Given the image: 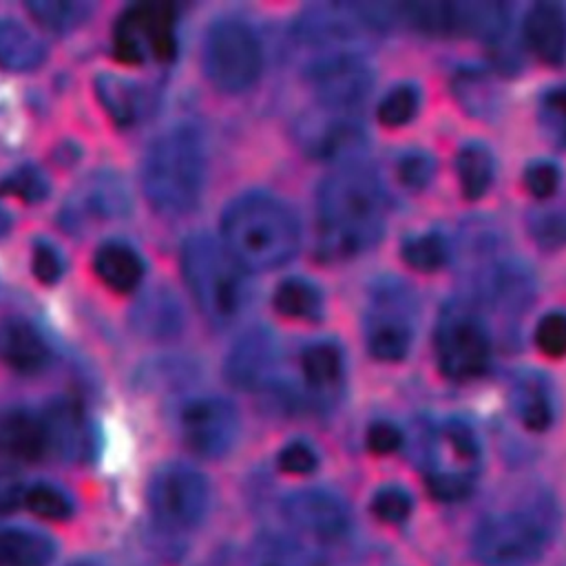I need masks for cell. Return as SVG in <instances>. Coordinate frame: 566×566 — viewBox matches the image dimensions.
<instances>
[{"label": "cell", "instance_id": "cell-1", "mask_svg": "<svg viewBox=\"0 0 566 566\" xmlns=\"http://www.w3.org/2000/svg\"><path fill=\"white\" fill-rule=\"evenodd\" d=\"M385 219V197L374 175L343 168L325 179L318 192L321 250L329 259H345L371 248Z\"/></svg>", "mask_w": 566, "mask_h": 566}, {"label": "cell", "instance_id": "cell-2", "mask_svg": "<svg viewBox=\"0 0 566 566\" xmlns=\"http://www.w3.org/2000/svg\"><path fill=\"white\" fill-rule=\"evenodd\" d=\"M226 250L243 270L268 272L287 263L301 241L294 212L276 197L243 195L221 217Z\"/></svg>", "mask_w": 566, "mask_h": 566}, {"label": "cell", "instance_id": "cell-3", "mask_svg": "<svg viewBox=\"0 0 566 566\" xmlns=\"http://www.w3.org/2000/svg\"><path fill=\"white\" fill-rule=\"evenodd\" d=\"M144 192L161 214H184L201 197L206 150L201 135L186 124L164 130L144 159Z\"/></svg>", "mask_w": 566, "mask_h": 566}, {"label": "cell", "instance_id": "cell-4", "mask_svg": "<svg viewBox=\"0 0 566 566\" xmlns=\"http://www.w3.org/2000/svg\"><path fill=\"white\" fill-rule=\"evenodd\" d=\"M181 272L199 310L212 323L226 325L243 310V268L208 234H195L184 243Z\"/></svg>", "mask_w": 566, "mask_h": 566}, {"label": "cell", "instance_id": "cell-5", "mask_svg": "<svg viewBox=\"0 0 566 566\" xmlns=\"http://www.w3.org/2000/svg\"><path fill=\"white\" fill-rule=\"evenodd\" d=\"M548 539L546 522L533 511L495 513L473 533V555L484 566H528Z\"/></svg>", "mask_w": 566, "mask_h": 566}, {"label": "cell", "instance_id": "cell-6", "mask_svg": "<svg viewBox=\"0 0 566 566\" xmlns=\"http://www.w3.org/2000/svg\"><path fill=\"white\" fill-rule=\"evenodd\" d=\"M206 73L226 93L250 88L261 73V44L241 20H219L206 33Z\"/></svg>", "mask_w": 566, "mask_h": 566}, {"label": "cell", "instance_id": "cell-7", "mask_svg": "<svg viewBox=\"0 0 566 566\" xmlns=\"http://www.w3.org/2000/svg\"><path fill=\"white\" fill-rule=\"evenodd\" d=\"M113 46L124 62L170 60L177 51L175 11L166 2H139L128 7L113 33Z\"/></svg>", "mask_w": 566, "mask_h": 566}, {"label": "cell", "instance_id": "cell-8", "mask_svg": "<svg viewBox=\"0 0 566 566\" xmlns=\"http://www.w3.org/2000/svg\"><path fill=\"white\" fill-rule=\"evenodd\" d=\"M148 500L161 526L188 531L203 520L210 502V486L192 467L166 464L153 475Z\"/></svg>", "mask_w": 566, "mask_h": 566}, {"label": "cell", "instance_id": "cell-9", "mask_svg": "<svg viewBox=\"0 0 566 566\" xmlns=\"http://www.w3.org/2000/svg\"><path fill=\"white\" fill-rule=\"evenodd\" d=\"M440 371L451 380H471L484 374L491 360V340L484 325L469 312L444 314L436 334Z\"/></svg>", "mask_w": 566, "mask_h": 566}, {"label": "cell", "instance_id": "cell-10", "mask_svg": "<svg viewBox=\"0 0 566 566\" xmlns=\"http://www.w3.org/2000/svg\"><path fill=\"white\" fill-rule=\"evenodd\" d=\"M186 447L201 458H223L239 438V413L226 398H195L181 411Z\"/></svg>", "mask_w": 566, "mask_h": 566}, {"label": "cell", "instance_id": "cell-11", "mask_svg": "<svg viewBox=\"0 0 566 566\" xmlns=\"http://www.w3.org/2000/svg\"><path fill=\"white\" fill-rule=\"evenodd\" d=\"M307 80L316 97L329 108H352L365 99L371 86V71L352 51H336L314 60Z\"/></svg>", "mask_w": 566, "mask_h": 566}, {"label": "cell", "instance_id": "cell-12", "mask_svg": "<svg viewBox=\"0 0 566 566\" xmlns=\"http://www.w3.org/2000/svg\"><path fill=\"white\" fill-rule=\"evenodd\" d=\"M281 511L290 526L321 542H336L349 528L347 506L334 493L323 489L290 493L283 500Z\"/></svg>", "mask_w": 566, "mask_h": 566}, {"label": "cell", "instance_id": "cell-13", "mask_svg": "<svg viewBox=\"0 0 566 566\" xmlns=\"http://www.w3.org/2000/svg\"><path fill=\"white\" fill-rule=\"evenodd\" d=\"M276 340L270 332L252 329L241 340L228 358V378L241 389H259L272 380L276 369Z\"/></svg>", "mask_w": 566, "mask_h": 566}, {"label": "cell", "instance_id": "cell-14", "mask_svg": "<svg viewBox=\"0 0 566 566\" xmlns=\"http://www.w3.org/2000/svg\"><path fill=\"white\" fill-rule=\"evenodd\" d=\"M531 53L544 64L566 60V7L559 2H535L522 24Z\"/></svg>", "mask_w": 566, "mask_h": 566}, {"label": "cell", "instance_id": "cell-15", "mask_svg": "<svg viewBox=\"0 0 566 566\" xmlns=\"http://www.w3.org/2000/svg\"><path fill=\"white\" fill-rule=\"evenodd\" d=\"M49 451L44 418L29 409H11L0 416V453L22 462H35Z\"/></svg>", "mask_w": 566, "mask_h": 566}, {"label": "cell", "instance_id": "cell-16", "mask_svg": "<svg viewBox=\"0 0 566 566\" xmlns=\"http://www.w3.org/2000/svg\"><path fill=\"white\" fill-rule=\"evenodd\" d=\"M0 360L20 374H33L49 360V345L40 329L24 318L0 323Z\"/></svg>", "mask_w": 566, "mask_h": 566}, {"label": "cell", "instance_id": "cell-17", "mask_svg": "<svg viewBox=\"0 0 566 566\" xmlns=\"http://www.w3.org/2000/svg\"><path fill=\"white\" fill-rule=\"evenodd\" d=\"M93 270L113 292H133L144 279V261L128 243L106 241L93 256Z\"/></svg>", "mask_w": 566, "mask_h": 566}, {"label": "cell", "instance_id": "cell-18", "mask_svg": "<svg viewBox=\"0 0 566 566\" xmlns=\"http://www.w3.org/2000/svg\"><path fill=\"white\" fill-rule=\"evenodd\" d=\"M367 345L374 358L378 360H400L407 356L411 345V325L396 307L378 310L369 321Z\"/></svg>", "mask_w": 566, "mask_h": 566}, {"label": "cell", "instance_id": "cell-19", "mask_svg": "<svg viewBox=\"0 0 566 566\" xmlns=\"http://www.w3.org/2000/svg\"><path fill=\"white\" fill-rule=\"evenodd\" d=\"M55 542L33 528H0V566H49Z\"/></svg>", "mask_w": 566, "mask_h": 566}, {"label": "cell", "instance_id": "cell-20", "mask_svg": "<svg viewBox=\"0 0 566 566\" xmlns=\"http://www.w3.org/2000/svg\"><path fill=\"white\" fill-rule=\"evenodd\" d=\"M95 93L102 106L106 108V113L111 115V119L119 126H128L137 122L144 108L142 88L122 75L99 73L95 77Z\"/></svg>", "mask_w": 566, "mask_h": 566}, {"label": "cell", "instance_id": "cell-21", "mask_svg": "<svg viewBox=\"0 0 566 566\" xmlns=\"http://www.w3.org/2000/svg\"><path fill=\"white\" fill-rule=\"evenodd\" d=\"M44 60L42 42L11 18H0V66L7 71H33Z\"/></svg>", "mask_w": 566, "mask_h": 566}, {"label": "cell", "instance_id": "cell-22", "mask_svg": "<svg viewBox=\"0 0 566 566\" xmlns=\"http://www.w3.org/2000/svg\"><path fill=\"white\" fill-rule=\"evenodd\" d=\"M515 411L526 429L544 431L553 422V400L542 376L528 374L515 385Z\"/></svg>", "mask_w": 566, "mask_h": 566}, {"label": "cell", "instance_id": "cell-23", "mask_svg": "<svg viewBox=\"0 0 566 566\" xmlns=\"http://www.w3.org/2000/svg\"><path fill=\"white\" fill-rule=\"evenodd\" d=\"M272 301L281 316L294 321H316L323 312L318 287L305 279H285L274 290Z\"/></svg>", "mask_w": 566, "mask_h": 566}, {"label": "cell", "instance_id": "cell-24", "mask_svg": "<svg viewBox=\"0 0 566 566\" xmlns=\"http://www.w3.org/2000/svg\"><path fill=\"white\" fill-rule=\"evenodd\" d=\"M455 170L460 179L462 195L467 199H480L493 179V155L486 146L473 142L467 144L455 159Z\"/></svg>", "mask_w": 566, "mask_h": 566}, {"label": "cell", "instance_id": "cell-25", "mask_svg": "<svg viewBox=\"0 0 566 566\" xmlns=\"http://www.w3.org/2000/svg\"><path fill=\"white\" fill-rule=\"evenodd\" d=\"M301 371L314 389L334 387L343 374V354L329 340H316L301 354Z\"/></svg>", "mask_w": 566, "mask_h": 566}, {"label": "cell", "instance_id": "cell-26", "mask_svg": "<svg viewBox=\"0 0 566 566\" xmlns=\"http://www.w3.org/2000/svg\"><path fill=\"white\" fill-rule=\"evenodd\" d=\"M44 418L46 433H49V447H55L64 453L77 451L84 440V424L82 413L71 402H57Z\"/></svg>", "mask_w": 566, "mask_h": 566}, {"label": "cell", "instance_id": "cell-27", "mask_svg": "<svg viewBox=\"0 0 566 566\" xmlns=\"http://www.w3.org/2000/svg\"><path fill=\"white\" fill-rule=\"evenodd\" d=\"M312 153L321 159H343L363 146V130L354 122H329L318 135L310 139Z\"/></svg>", "mask_w": 566, "mask_h": 566}, {"label": "cell", "instance_id": "cell-28", "mask_svg": "<svg viewBox=\"0 0 566 566\" xmlns=\"http://www.w3.org/2000/svg\"><path fill=\"white\" fill-rule=\"evenodd\" d=\"M80 203L86 208L84 214H91V217H117L128 208L124 186L117 179L102 177V175L91 179L84 186L80 195Z\"/></svg>", "mask_w": 566, "mask_h": 566}, {"label": "cell", "instance_id": "cell-29", "mask_svg": "<svg viewBox=\"0 0 566 566\" xmlns=\"http://www.w3.org/2000/svg\"><path fill=\"white\" fill-rule=\"evenodd\" d=\"M400 256L409 268L418 272H436L447 263L449 248L440 234L429 232L407 239L400 248Z\"/></svg>", "mask_w": 566, "mask_h": 566}, {"label": "cell", "instance_id": "cell-30", "mask_svg": "<svg viewBox=\"0 0 566 566\" xmlns=\"http://www.w3.org/2000/svg\"><path fill=\"white\" fill-rule=\"evenodd\" d=\"M88 9L91 7L84 2H64V0H38L27 4V11L33 15V20L51 31L73 29L86 18Z\"/></svg>", "mask_w": 566, "mask_h": 566}, {"label": "cell", "instance_id": "cell-31", "mask_svg": "<svg viewBox=\"0 0 566 566\" xmlns=\"http://www.w3.org/2000/svg\"><path fill=\"white\" fill-rule=\"evenodd\" d=\"M24 506L42 517V520H51V522H62V520H69L71 513H73V502L71 497L60 491L57 486L53 484H44V482H38V484H31L27 489V500H24Z\"/></svg>", "mask_w": 566, "mask_h": 566}, {"label": "cell", "instance_id": "cell-32", "mask_svg": "<svg viewBox=\"0 0 566 566\" xmlns=\"http://www.w3.org/2000/svg\"><path fill=\"white\" fill-rule=\"evenodd\" d=\"M418 104H420V95L413 86L409 84H400L396 88H391L378 104V122L382 126H389V128H398V126H405L407 122L413 119L416 111H418Z\"/></svg>", "mask_w": 566, "mask_h": 566}, {"label": "cell", "instance_id": "cell-33", "mask_svg": "<svg viewBox=\"0 0 566 566\" xmlns=\"http://www.w3.org/2000/svg\"><path fill=\"white\" fill-rule=\"evenodd\" d=\"M46 192L49 181L35 166H20L0 181V195H9L27 203L44 199Z\"/></svg>", "mask_w": 566, "mask_h": 566}, {"label": "cell", "instance_id": "cell-34", "mask_svg": "<svg viewBox=\"0 0 566 566\" xmlns=\"http://www.w3.org/2000/svg\"><path fill=\"white\" fill-rule=\"evenodd\" d=\"M254 566H316L314 557L285 537H265L256 548Z\"/></svg>", "mask_w": 566, "mask_h": 566}, {"label": "cell", "instance_id": "cell-35", "mask_svg": "<svg viewBox=\"0 0 566 566\" xmlns=\"http://www.w3.org/2000/svg\"><path fill=\"white\" fill-rule=\"evenodd\" d=\"M427 491L442 502H455L471 493L473 489V475L449 471V469H429L424 478Z\"/></svg>", "mask_w": 566, "mask_h": 566}, {"label": "cell", "instance_id": "cell-36", "mask_svg": "<svg viewBox=\"0 0 566 566\" xmlns=\"http://www.w3.org/2000/svg\"><path fill=\"white\" fill-rule=\"evenodd\" d=\"M440 440L442 444L447 447V451L460 460L462 464L471 467L478 462V455H480V444H478V438L473 433V429L464 422H447L442 429H440Z\"/></svg>", "mask_w": 566, "mask_h": 566}, {"label": "cell", "instance_id": "cell-37", "mask_svg": "<svg viewBox=\"0 0 566 566\" xmlns=\"http://www.w3.org/2000/svg\"><path fill=\"white\" fill-rule=\"evenodd\" d=\"M535 345L548 358L566 356V314L551 312L535 327Z\"/></svg>", "mask_w": 566, "mask_h": 566}, {"label": "cell", "instance_id": "cell-38", "mask_svg": "<svg viewBox=\"0 0 566 566\" xmlns=\"http://www.w3.org/2000/svg\"><path fill=\"white\" fill-rule=\"evenodd\" d=\"M371 513L387 524H398L409 517L411 497L398 486H385L371 497Z\"/></svg>", "mask_w": 566, "mask_h": 566}, {"label": "cell", "instance_id": "cell-39", "mask_svg": "<svg viewBox=\"0 0 566 566\" xmlns=\"http://www.w3.org/2000/svg\"><path fill=\"white\" fill-rule=\"evenodd\" d=\"M542 122L559 146L566 148V86L551 88L542 99Z\"/></svg>", "mask_w": 566, "mask_h": 566}, {"label": "cell", "instance_id": "cell-40", "mask_svg": "<svg viewBox=\"0 0 566 566\" xmlns=\"http://www.w3.org/2000/svg\"><path fill=\"white\" fill-rule=\"evenodd\" d=\"M396 170H398V179L402 181V186H407L411 190H420V188H424L431 181L436 164H433L431 155L413 150V153H407L398 161Z\"/></svg>", "mask_w": 566, "mask_h": 566}, {"label": "cell", "instance_id": "cell-41", "mask_svg": "<svg viewBox=\"0 0 566 566\" xmlns=\"http://www.w3.org/2000/svg\"><path fill=\"white\" fill-rule=\"evenodd\" d=\"M276 462H279V469L290 475H307L316 469L318 455L312 449V444H307L303 440H294V442H287L279 451Z\"/></svg>", "mask_w": 566, "mask_h": 566}, {"label": "cell", "instance_id": "cell-42", "mask_svg": "<svg viewBox=\"0 0 566 566\" xmlns=\"http://www.w3.org/2000/svg\"><path fill=\"white\" fill-rule=\"evenodd\" d=\"M524 184L533 197L546 199L559 186V168L553 161H533L524 172Z\"/></svg>", "mask_w": 566, "mask_h": 566}, {"label": "cell", "instance_id": "cell-43", "mask_svg": "<svg viewBox=\"0 0 566 566\" xmlns=\"http://www.w3.org/2000/svg\"><path fill=\"white\" fill-rule=\"evenodd\" d=\"M31 268H33V274L38 276V281L53 285L64 272V261L53 245L38 243L31 254Z\"/></svg>", "mask_w": 566, "mask_h": 566}, {"label": "cell", "instance_id": "cell-44", "mask_svg": "<svg viewBox=\"0 0 566 566\" xmlns=\"http://www.w3.org/2000/svg\"><path fill=\"white\" fill-rule=\"evenodd\" d=\"M533 234L544 248H559L566 243V212H548L535 221Z\"/></svg>", "mask_w": 566, "mask_h": 566}, {"label": "cell", "instance_id": "cell-45", "mask_svg": "<svg viewBox=\"0 0 566 566\" xmlns=\"http://www.w3.org/2000/svg\"><path fill=\"white\" fill-rule=\"evenodd\" d=\"M400 444H402V431L391 422L380 420L367 429V447L378 455L394 453Z\"/></svg>", "mask_w": 566, "mask_h": 566}, {"label": "cell", "instance_id": "cell-46", "mask_svg": "<svg viewBox=\"0 0 566 566\" xmlns=\"http://www.w3.org/2000/svg\"><path fill=\"white\" fill-rule=\"evenodd\" d=\"M27 489L29 486L18 475L9 471H0V515L13 513L15 509L24 506Z\"/></svg>", "mask_w": 566, "mask_h": 566}, {"label": "cell", "instance_id": "cell-47", "mask_svg": "<svg viewBox=\"0 0 566 566\" xmlns=\"http://www.w3.org/2000/svg\"><path fill=\"white\" fill-rule=\"evenodd\" d=\"M9 228H11V217L4 208H0V237H4L9 232Z\"/></svg>", "mask_w": 566, "mask_h": 566}]
</instances>
